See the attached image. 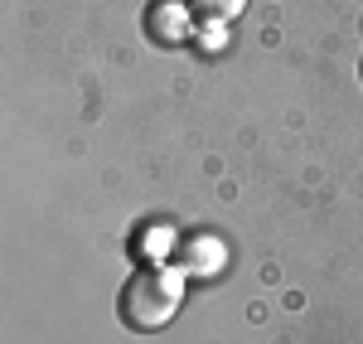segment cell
Segmentation results:
<instances>
[{
  "instance_id": "obj_1",
  "label": "cell",
  "mask_w": 363,
  "mask_h": 344,
  "mask_svg": "<svg viewBox=\"0 0 363 344\" xmlns=\"http://www.w3.org/2000/svg\"><path fill=\"white\" fill-rule=\"evenodd\" d=\"M179 301H184V277H179L174 267H160V262H155V267L131 272V282L121 287L116 311H121V320H126L131 330L150 335V330H160V325L174 320Z\"/></svg>"
},
{
  "instance_id": "obj_2",
  "label": "cell",
  "mask_w": 363,
  "mask_h": 344,
  "mask_svg": "<svg viewBox=\"0 0 363 344\" xmlns=\"http://www.w3.org/2000/svg\"><path fill=\"white\" fill-rule=\"evenodd\" d=\"M145 34L155 44H184L194 34V10L179 5V0H155L150 15H145Z\"/></svg>"
},
{
  "instance_id": "obj_3",
  "label": "cell",
  "mask_w": 363,
  "mask_h": 344,
  "mask_svg": "<svg viewBox=\"0 0 363 344\" xmlns=\"http://www.w3.org/2000/svg\"><path fill=\"white\" fill-rule=\"evenodd\" d=\"M189 10H194L199 25L223 29V25H233V20H238V15L247 10V0H189Z\"/></svg>"
}]
</instances>
